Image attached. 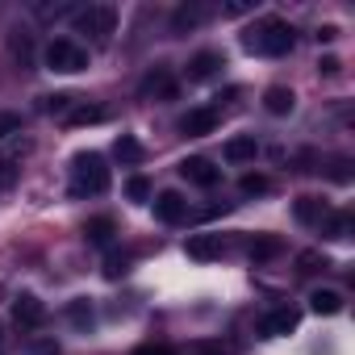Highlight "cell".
Returning a JSON list of instances; mask_svg holds the SVG:
<instances>
[{
    "label": "cell",
    "mask_w": 355,
    "mask_h": 355,
    "mask_svg": "<svg viewBox=\"0 0 355 355\" xmlns=\"http://www.w3.org/2000/svg\"><path fill=\"white\" fill-rule=\"evenodd\" d=\"M134 355H175V351H167V347H138Z\"/></svg>",
    "instance_id": "4dcf8cb0"
},
{
    "label": "cell",
    "mask_w": 355,
    "mask_h": 355,
    "mask_svg": "<svg viewBox=\"0 0 355 355\" xmlns=\"http://www.w3.org/2000/svg\"><path fill=\"white\" fill-rule=\"evenodd\" d=\"M297 326H301V313H297L293 305H284V309H272V313L263 318V326H259V330H263L268 338H280V334H293Z\"/></svg>",
    "instance_id": "ba28073f"
},
{
    "label": "cell",
    "mask_w": 355,
    "mask_h": 355,
    "mask_svg": "<svg viewBox=\"0 0 355 355\" xmlns=\"http://www.w3.org/2000/svg\"><path fill=\"white\" fill-rule=\"evenodd\" d=\"M105 117H109V109H101V105H80V101H76V105L63 113V125H71V130H76V125H101Z\"/></svg>",
    "instance_id": "8fae6325"
},
{
    "label": "cell",
    "mask_w": 355,
    "mask_h": 355,
    "mask_svg": "<svg viewBox=\"0 0 355 355\" xmlns=\"http://www.w3.org/2000/svg\"><path fill=\"white\" fill-rule=\"evenodd\" d=\"M222 67H226L222 51H201V55H193V59H189V80H214Z\"/></svg>",
    "instance_id": "9c48e42d"
},
{
    "label": "cell",
    "mask_w": 355,
    "mask_h": 355,
    "mask_svg": "<svg viewBox=\"0 0 355 355\" xmlns=\"http://www.w3.org/2000/svg\"><path fill=\"white\" fill-rule=\"evenodd\" d=\"M155 218H159V222H167V226L184 222V218H189V201H184L180 193H171V189H167V193H159V197H155Z\"/></svg>",
    "instance_id": "52a82bcc"
},
{
    "label": "cell",
    "mask_w": 355,
    "mask_h": 355,
    "mask_svg": "<svg viewBox=\"0 0 355 355\" xmlns=\"http://www.w3.org/2000/svg\"><path fill=\"white\" fill-rule=\"evenodd\" d=\"M84 234H88V243H96V247H105V243H113V234H117V226H113L109 218H92V222L84 226Z\"/></svg>",
    "instance_id": "44dd1931"
},
{
    "label": "cell",
    "mask_w": 355,
    "mask_h": 355,
    "mask_svg": "<svg viewBox=\"0 0 355 355\" xmlns=\"http://www.w3.org/2000/svg\"><path fill=\"white\" fill-rule=\"evenodd\" d=\"M76 30L88 34L96 46H105L113 38V30H117V9L113 5H88V9L76 13Z\"/></svg>",
    "instance_id": "3957f363"
},
{
    "label": "cell",
    "mask_w": 355,
    "mask_h": 355,
    "mask_svg": "<svg viewBox=\"0 0 355 355\" xmlns=\"http://www.w3.org/2000/svg\"><path fill=\"white\" fill-rule=\"evenodd\" d=\"M26 150H30V142H21V146L9 150V155H0V193L17 184V175H21V155H26Z\"/></svg>",
    "instance_id": "7c38bea8"
},
{
    "label": "cell",
    "mask_w": 355,
    "mask_h": 355,
    "mask_svg": "<svg viewBox=\"0 0 355 355\" xmlns=\"http://www.w3.org/2000/svg\"><path fill=\"white\" fill-rule=\"evenodd\" d=\"M309 309H313L318 318H334V313L343 309V293H334V288H313V293H309Z\"/></svg>",
    "instance_id": "9a60e30c"
},
{
    "label": "cell",
    "mask_w": 355,
    "mask_h": 355,
    "mask_svg": "<svg viewBox=\"0 0 355 355\" xmlns=\"http://www.w3.org/2000/svg\"><path fill=\"white\" fill-rule=\"evenodd\" d=\"M109 189V167L105 155L96 150H80L71 159V197H101Z\"/></svg>",
    "instance_id": "7a4b0ae2"
},
{
    "label": "cell",
    "mask_w": 355,
    "mask_h": 355,
    "mask_svg": "<svg viewBox=\"0 0 355 355\" xmlns=\"http://www.w3.org/2000/svg\"><path fill=\"white\" fill-rule=\"evenodd\" d=\"M121 272H125V255H109V259H105V276H109V280H117Z\"/></svg>",
    "instance_id": "f1b7e54d"
},
{
    "label": "cell",
    "mask_w": 355,
    "mask_h": 355,
    "mask_svg": "<svg viewBox=\"0 0 355 355\" xmlns=\"http://www.w3.org/2000/svg\"><path fill=\"white\" fill-rule=\"evenodd\" d=\"M293 214H297V222H305V226H322L326 214H330V205L318 201V197H301V201L293 205Z\"/></svg>",
    "instance_id": "5bb4252c"
},
{
    "label": "cell",
    "mask_w": 355,
    "mask_h": 355,
    "mask_svg": "<svg viewBox=\"0 0 355 355\" xmlns=\"http://www.w3.org/2000/svg\"><path fill=\"white\" fill-rule=\"evenodd\" d=\"M67 318H71L80 330H88V326L96 322V313H92V301H88V297H76V301L67 305Z\"/></svg>",
    "instance_id": "7402d4cb"
},
{
    "label": "cell",
    "mask_w": 355,
    "mask_h": 355,
    "mask_svg": "<svg viewBox=\"0 0 355 355\" xmlns=\"http://www.w3.org/2000/svg\"><path fill=\"white\" fill-rule=\"evenodd\" d=\"M125 193H130L134 201H146V197H150V180H142V175H134V180L125 184Z\"/></svg>",
    "instance_id": "d4e9b609"
},
{
    "label": "cell",
    "mask_w": 355,
    "mask_h": 355,
    "mask_svg": "<svg viewBox=\"0 0 355 355\" xmlns=\"http://www.w3.org/2000/svg\"><path fill=\"white\" fill-rule=\"evenodd\" d=\"M21 130V117L17 113H0V138H9V134H17Z\"/></svg>",
    "instance_id": "4316f807"
},
{
    "label": "cell",
    "mask_w": 355,
    "mask_h": 355,
    "mask_svg": "<svg viewBox=\"0 0 355 355\" xmlns=\"http://www.w3.org/2000/svg\"><path fill=\"white\" fill-rule=\"evenodd\" d=\"M280 251V239H251V259H272Z\"/></svg>",
    "instance_id": "cb8c5ba5"
},
{
    "label": "cell",
    "mask_w": 355,
    "mask_h": 355,
    "mask_svg": "<svg viewBox=\"0 0 355 355\" xmlns=\"http://www.w3.org/2000/svg\"><path fill=\"white\" fill-rule=\"evenodd\" d=\"M113 155H117L121 163H142V159H146V150H142V142H138L134 134H121V138L113 142Z\"/></svg>",
    "instance_id": "ffe728a7"
},
{
    "label": "cell",
    "mask_w": 355,
    "mask_h": 355,
    "mask_svg": "<svg viewBox=\"0 0 355 355\" xmlns=\"http://www.w3.org/2000/svg\"><path fill=\"white\" fill-rule=\"evenodd\" d=\"M243 193H268V180L263 175H243Z\"/></svg>",
    "instance_id": "f546056e"
},
{
    "label": "cell",
    "mask_w": 355,
    "mask_h": 355,
    "mask_svg": "<svg viewBox=\"0 0 355 355\" xmlns=\"http://www.w3.org/2000/svg\"><path fill=\"white\" fill-rule=\"evenodd\" d=\"M180 130H184V134H193V138L214 134V130H218V113H214V109H193V113H184Z\"/></svg>",
    "instance_id": "4fadbf2b"
},
{
    "label": "cell",
    "mask_w": 355,
    "mask_h": 355,
    "mask_svg": "<svg viewBox=\"0 0 355 355\" xmlns=\"http://www.w3.org/2000/svg\"><path fill=\"white\" fill-rule=\"evenodd\" d=\"M184 251H189V259H201V263H209V259H218V255L226 251V243H222V234H193Z\"/></svg>",
    "instance_id": "30bf717a"
},
{
    "label": "cell",
    "mask_w": 355,
    "mask_h": 355,
    "mask_svg": "<svg viewBox=\"0 0 355 355\" xmlns=\"http://www.w3.org/2000/svg\"><path fill=\"white\" fill-rule=\"evenodd\" d=\"M42 59H46V67L59 71V76H76V71L88 67V51H84L80 42H71V38H55V42L42 51Z\"/></svg>",
    "instance_id": "277c9868"
},
{
    "label": "cell",
    "mask_w": 355,
    "mask_h": 355,
    "mask_svg": "<svg viewBox=\"0 0 355 355\" xmlns=\"http://www.w3.org/2000/svg\"><path fill=\"white\" fill-rule=\"evenodd\" d=\"M293 105H297V96H293V88H268L263 92V109L268 113H276V117H284V113H293Z\"/></svg>",
    "instance_id": "2e32d148"
},
{
    "label": "cell",
    "mask_w": 355,
    "mask_h": 355,
    "mask_svg": "<svg viewBox=\"0 0 355 355\" xmlns=\"http://www.w3.org/2000/svg\"><path fill=\"white\" fill-rule=\"evenodd\" d=\"M42 318H46V305H42L34 293H21V297L13 301V322H17L21 330H34V326H42Z\"/></svg>",
    "instance_id": "8992f818"
},
{
    "label": "cell",
    "mask_w": 355,
    "mask_h": 355,
    "mask_svg": "<svg viewBox=\"0 0 355 355\" xmlns=\"http://www.w3.org/2000/svg\"><path fill=\"white\" fill-rule=\"evenodd\" d=\"M255 5L251 0H230V5H222V17H243V13H251Z\"/></svg>",
    "instance_id": "83f0119b"
},
{
    "label": "cell",
    "mask_w": 355,
    "mask_h": 355,
    "mask_svg": "<svg viewBox=\"0 0 355 355\" xmlns=\"http://www.w3.org/2000/svg\"><path fill=\"white\" fill-rule=\"evenodd\" d=\"M243 46H247L251 55L280 59V55H288V51H293V26H288V21H280V17H268V21H259L255 30H247V34H243Z\"/></svg>",
    "instance_id": "6da1fadb"
},
{
    "label": "cell",
    "mask_w": 355,
    "mask_h": 355,
    "mask_svg": "<svg viewBox=\"0 0 355 355\" xmlns=\"http://www.w3.org/2000/svg\"><path fill=\"white\" fill-rule=\"evenodd\" d=\"M0 355H5V330H0Z\"/></svg>",
    "instance_id": "1f68e13d"
},
{
    "label": "cell",
    "mask_w": 355,
    "mask_h": 355,
    "mask_svg": "<svg viewBox=\"0 0 355 355\" xmlns=\"http://www.w3.org/2000/svg\"><path fill=\"white\" fill-rule=\"evenodd\" d=\"M150 92H159V96H175V84H171L167 67H155V71L142 80V96H150Z\"/></svg>",
    "instance_id": "d6986e66"
},
{
    "label": "cell",
    "mask_w": 355,
    "mask_h": 355,
    "mask_svg": "<svg viewBox=\"0 0 355 355\" xmlns=\"http://www.w3.org/2000/svg\"><path fill=\"white\" fill-rule=\"evenodd\" d=\"M255 155H259V142H255L251 134H239V138L226 142V159H230V163H251Z\"/></svg>",
    "instance_id": "e0dca14e"
},
{
    "label": "cell",
    "mask_w": 355,
    "mask_h": 355,
    "mask_svg": "<svg viewBox=\"0 0 355 355\" xmlns=\"http://www.w3.org/2000/svg\"><path fill=\"white\" fill-rule=\"evenodd\" d=\"M180 175L189 184H197V189H214L218 180H222V171L209 163V159H201V155H193V159H184L180 163Z\"/></svg>",
    "instance_id": "5b68a950"
},
{
    "label": "cell",
    "mask_w": 355,
    "mask_h": 355,
    "mask_svg": "<svg viewBox=\"0 0 355 355\" xmlns=\"http://www.w3.org/2000/svg\"><path fill=\"white\" fill-rule=\"evenodd\" d=\"M322 234H326V239H347V234H351V218H347V214H326Z\"/></svg>",
    "instance_id": "603a6c76"
},
{
    "label": "cell",
    "mask_w": 355,
    "mask_h": 355,
    "mask_svg": "<svg viewBox=\"0 0 355 355\" xmlns=\"http://www.w3.org/2000/svg\"><path fill=\"white\" fill-rule=\"evenodd\" d=\"M201 21H205V5H180V9H175V17H171V30L184 34V30H197Z\"/></svg>",
    "instance_id": "ac0fdd59"
},
{
    "label": "cell",
    "mask_w": 355,
    "mask_h": 355,
    "mask_svg": "<svg viewBox=\"0 0 355 355\" xmlns=\"http://www.w3.org/2000/svg\"><path fill=\"white\" fill-rule=\"evenodd\" d=\"M76 105V96H67V92H59V96H46V113H67Z\"/></svg>",
    "instance_id": "484cf974"
}]
</instances>
